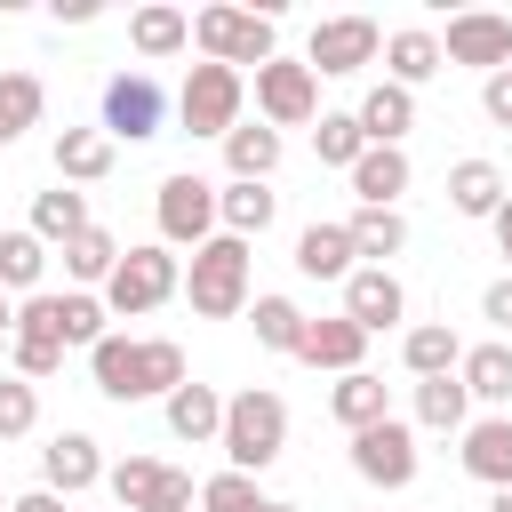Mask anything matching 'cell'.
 Masks as SVG:
<instances>
[{
	"label": "cell",
	"mask_w": 512,
	"mask_h": 512,
	"mask_svg": "<svg viewBox=\"0 0 512 512\" xmlns=\"http://www.w3.org/2000/svg\"><path fill=\"white\" fill-rule=\"evenodd\" d=\"M440 56H448V64H472V72H504V64H512V16H496V8L448 16Z\"/></svg>",
	"instance_id": "obj_13"
},
{
	"label": "cell",
	"mask_w": 512,
	"mask_h": 512,
	"mask_svg": "<svg viewBox=\"0 0 512 512\" xmlns=\"http://www.w3.org/2000/svg\"><path fill=\"white\" fill-rule=\"evenodd\" d=\"M8 360H16V376H24V384H40V376H56V368H64V344H48V336H8Z\"/></svg>",
	"instance_id": "obj_41"
},
{
	"label": "cell",
	"mask_w": 512,
	"mask_h": 512,
	"mask_svg": "<svg viewBox=\"0 0 512 512\" xmlns=\"http://www.w3.org/2000/svg\"><path fill=\"white\" fill-rule=\"evenodd\" d=\"M104 488H112L120 512H192V504H200L192 472H176V464H160V456H120V464L104 472Z\"/></svg>",
	"instance_id": "obj_8"
},
{
	"label": "cell",
	"mask_w": 512,
	"mask_h": 512,
	"mask_svg": "<svg viewBox=\"0 0 512 512\" xmlns=\"http://www.w3.org/2000/svg\"><path fill=\"white\" fill-rule=\"evenodd\" d=\"M416 184V168H408V152L400 144H368L360 152V168H352V192H360V208H400V192Z\"/></svg>",
	"instance_id": "obj_20"
},
{
	"label": "cell",
	"mask_w": 512,
	"mask_h": 512,
	"mask_svg": "<svg viewBox=\"0 0 512 512\" xmlns=\"http://www.w3.org/2000/svg\"><path fill=\"white\" fill-rule=\"evenodd\" d=\"M0 512H16V496H0Z\"/></svg>",
	"instance_id": "obj_48"
},
{
	"label": "cell",
	"mask_w": 512,
	"mask_h": 512,
	"mask_svg": "<svg viewBox=\"0 0 512 512\" xmlns=\"http://www.w3.org/2000/svg\"><path fill=\"white\" fill-rule=\"evenodd\" d=\"M496 256H504V272H512V200L496 208Z\"/></svg>",
	"instance_id": "obj_45"
},
{
	"label": "cell",
	"mask_w": 512,
	"mask_h": 512,
	"mask_svg": "<svg viewBox=\"0 0 512 512\" xmlns=\"http://www.w3.org/2000/svg\"><path fill=\"white\" fill-rule=\"evenodd\" d=\"M40 272H48V240L24 224V232H0V288L8 296H40Z\"/></svg>",
	"instance_id": "obj_33"
},
{
	"label": "cell",
	"mask_w": 512,
	"mask_h": 512,
	"mask_svg": "<svg viewBox=\"0 0 512 512\" xmlns=\"http://www.w3.org/2000/svg\"><path fill=\"white\" fill-rule=\"evenodd\" d=\"M160 408H168V432H176L184 448H208V440H224V392H216V384H192V376H184V384H176Z\"/></svg>",
	"instance_id": "obj_18"
},
{
	"label": "cell",
	"mask_w": 512,
	"mask_h": 512,
	"mask_svg": "<svg viewBox=\"0 0 512 512\" xmlns=\"http://www.w3.org/2000/svg\"><path fill=\"white\" fill-rule=\"evenodd\" d=\"M488 512H512V488H496V496H488Z\"/></svg>",
	"instance_id": "obj_47"
},
{
	"label": "cell",
	"mask_w": 512,
	"mask_h": 512,
	"mask_svg": "<svg viewBox=\"0 0 512 512\" xmlns=\"http://www.w3.org/2000/svg\"><path fill=\"white\" fill-rule=\"evenodd\" d=\"M112 464H104V448L88 440V432H56L48 448H40V488H56V496H80V488H96Z\"/></svg>",
	"instance_id": "obj_15"
},
{
	"label": "cell",
	"mask_w": 512,
	"mask_h": 512,
	"mask_svg": "<svg viewBox=\"0 0 512 512\" xmlns=\"http://www.w3.org/2000/svg\"><path fill=\"white\" fill-rule=\"evenodd\" d=\"M128 40H136V56H176V48H192V16L184 8H168V0H152V8H136L128 16Z\"/></svg>",
	"instance_id": "obj_29"
},
{
	"label": "cell",
	"mask_w": 512,
	"mask_h": 512,
	"mask_svg": "<svg viewBox=\"0 0 512 512\" xmlns=\"http://www.w3.org/2000/svg\"><path fill=\"white\" fill-rule=\"evenodd\" d=\"M184 296H192L200 320H232V312H248V240L216 232L208 248H192V264H184Z\"/></svg>",
	"instance_id": "obj_5"
},
{
	"label": "cell",
	"mask_w": 512,
	"mask_h": 512,
	"mask_svg": "<svg viewBox=\"0 0 512 512\" xmlns=\"http://www.w3.org/2000/svg\"><path fill=\"white\" fill-rule=\"evenodd\" d=\"M440 64H448V56H440V32H424V24L384 32V80H392V88H408V96H416Z\"/></svg>",
	"instance_id": "obj_19"
},
{
	"label": "cell",
	"mask_w": 512,
	"mask_h": 512,
	"mask_svg": "<svg viewBox=\"0 0 512 512\" xmlns=\"http://www.w3.org/2000/svg\"><path fill=\"white\" fill-rule=\"evenodd\" d=\"M200 512H272V496L248 472H216V480H200Z\"/></svg>",
	"instance_id": "obj_39"
},
{
	"label": "cell",
	"mask_w": 512,
	"mask_h": 512,
	"mask_svg": "<svg viewBox=\"0 0 512 512\" xmlns=\"http://www.w3.org/2000/svg\"><path fill=\"white\" fill-rule=\"evenodd\" d=\"M464 424H472L464 376H424L416 384V432H464Z\"/></svg>",
	"instance_id": "obj_31"
},
{
	"label": "cell",
	"mask_w": 512,
	"mask_h": 512,
	"mask_svg": "<svg viewBox=\"0 0 512 512\" xmlns=\"http://www.w3.org/2000/svg\"><path fill=\"white\" fill-rule=\"evenodd\" d=\"M256 120H264V128H304V120H320V72L296 64V56L256 64Z\"/></svg>",
	"instance_id": "obj_9"
},
{
	"label": "cell",
	"mask_w": 512,
	"mask_h": 512,
	"mask_svg": "<svg viewBox=\"0 0 512 512\" xmlns=\"http://www.w3.org/2000/svg\"><path fill=\"white\" fill-rule=\"evenodd\" d=\"M416 424H400V416H384V424H368V432H352V472L368 480V488H408L416 480Z\"/></svg>",
	"instance_id": "obj_12"
},
{
	"label": "cell",
	"mask_w": 512,
	"mask_h": 512,
	"mask_svg": "<svg viewBox=\"0 0 512 512\" xmlns=\"http://www.w3.org/2000/svg\"><path fill=\"white\" fill-rule=\"evenodd\" d=\"M40 424V392L24 376H0V440H24Z\"/></svg>",
	"instance_id": "obj_40"
},
{
	"label": "cell",
	"mask_w": 512,
	"mask_h": 512,
	"mask_svg": "<svg viewBox=\"0 0 512 512\" xmlns=\"http://www.w3.org/2000/svg\"><path fill=\"white\" fill-rule=\"evenodd\" d=\"M480 320H488V328H504V336H512V272H504V280H488V288H480Z\"/></svg>",
	"instance_id": "obj_43"
},
{
	"label": "cell",
	"mask_w": 512,
	"mask_h": 512,
	"mask_svg": "<svg viewBox=\"0 0 512 512\" xmlns=\"http://www.w3.org/2000/svg\"><path fill=\"white\" fill-rule=\"evenodd\" d=\"M192 40H200L208 64H232V72L280 56V24H272V8H232V0L200 8V16H192Z\"/></svg>",
	"instance_id": "obj_3"
},
{
	"label": "cell",
	"mask_w": 512,
	"mask_h": 512,
	"mask_svg": "<svg viewBox=\"0 0 512 512\" xmlns=\"http://www.w3.org/2000/svg\"><path fill=\"white\" fill-rule=\"evenodd\" d=\"M96 216H88V192H72V184H56V192H40L32 200V232L48 240V248H64V240H80Z\"/></svg>",
	"instance_id": "obj_32"
},
{
	"label": "cell",
	"mask_w": 512,
	"mask_h": 512,
	"mask_svg": "<svg viewBox=\"0 0 512 512\" xmlns=\"http://www.w3.org/2000/svg\"><path fill=\"white\" fill-rule=\"evenodd\" d=\"M0 336H16V296L0 288Z\"/></svg>",
	"instance_id": "obj_46"
},
{
	"label": "cell",
	"mask_w": 512,
	"mask_h": 512,
	"mask_svg": "<svg viewBox=\"0 0 512 512\" xmlns=\"http://www.w3.org/2000/svg\"><path fill=\"white\" fill-rule=\"evenodd\" d=\"M16 512H64V496H56V488H24V496H16Z\"/></svg>",
	"instance_id": "obj_44"
},
{
	"label": "cell",
	"mask_w": 512,
	"mask_h": 512,
	"mask_svg": "<svg viewBox=\"0 0 512 512\" xmlns=\"http://www.w3.org/2000/svg\"><path fill=\"white\" fill-rule=\"evenodd\" d=\"M120 256H128V248H120L104 224H88L80 240H64V272H72L80 288H96V296H104V280H112V264H120Z\"/></svg>",
	"instance_id": "obj_35"
},
{
	"label": "cell",
	"mask_w": 512,
	"mask_h": 512,
	"mask_svg": "<svg viewBox=\"0 0 512 512\" xmlns=\"http://www.w3.org/2000/svg\"><path fill=\"white\" fill-rule=\"evenodd\" d=\"M40 112H48L40 72H0V144H16L24 128H40Z\"/></svg>",
	"instance_id": "obj_37"
},
{
	"label": "cell",
	"mask_w": 512,
	"mask_h": 512,
	"mask_svg": "<svg viewBox=\"0 0 512 512\" xmlns=\"http://www.w3.org/2000/svg\"><path fill=\"white\" fill-rule=\"evenodd\" d=\"M248 320H256V344H264V352H288V360H296V344H304V328H312L296 296H256Z\"/></svg>",
	"instance_id": "obj_36"
},
{
	"label": "cell",
	"mask_w": 512,
	"mask_h": 512,
	"mask_svg": "<svg viewBox=\"0 0 512 512\" xmlns=\"http://www.w3.org/2000/svg\"><path fill=\"white\" fill-rule=\"evenodd\" d=\"M296 272H304V280H352V272H360L352 232H344V224H304V232H296Z\"/></svg>",
	"instance_id": "obj_21"
},
{
	"label": "cell",
	"mask_w": 512,
	"mask_h": 512,
	"mask_svg": "<svg viewBox=\"0 0 512 512\" xmlns=\"http://www.w3.org/2000/svg\"><path fill=\"white\" fill-rule=\"evenodd\" d=\"M88 376H96V392L104 400H168L176 384H184V344H168V336H104L96 352H88Z\"/></svg>",
	"instance_id": "obj_1"
},
{
	"label": "cell",
	"mask_w": 512,
	"mask_h": 512,
	"mask_svg": "<svg viewBox=\"0 0 512 512\" xmlns=\"http://www.w3.org/2000/svg\"><path fill=\"white\" fill-rule=\"evenodd\" d=\"M112 176V136L104 128H56V184H104Z\"/></svg>",
	"instance_id": "obj_24"
},
{
	"label": "cell",
	"mask_w": 512,
	"mask_h": 512,
	"mask_svg": "<svg viewBox=\"0 0 512 512\" xmlns=\"http://www.w3.org/2000/svg\"><path fill=\"white\" fill-rule=\"evenodd\" d=\"M504 200H512V192H504V168H496V160H456V168H448V208H456V216H488V224H496Z\"/></svg>",
	"instance_id": "obj_25"
},
{
	"label": "cell",
	"mask_w": 512,
	"mask_h": 512,
	"mask_svg": "<svg viewBox=\"0 0 512 512\" xmlns=\"http://www.w3.org/2000/svg\"><path fill=\"white\" fill-rule=\"evenodd\" d=\"M456 376H464V392H472V400L504 408V400H512V344H504V336L464 344V368H456Z\"/></svg>",
	"instance_id": "obj_28"
},
{
	"label": "cell",
	"mask_w": 512,
	"mask_h": 512,
	"mask_svg": "<svg viewBox=\"0 0 512 512\" xmlns=\"http://www.w3.org/2000/svg\"><path fill=\"white\" fill-rule=\"evenodd\" d=\"M240 104H248V72H232V64H192L184 72V88H176V120L192 128V136H232L240 128Z\"/></svg>",
	"instance_id": "obj_6"
},
{
	"label": "cell",
	"mask_w": 512,
	"mask_h": 512,
	"mask_svg": "<svg viewBox=\"0 0 512 512\" xmlns=\"http://www.w3.org/2000/svg\"><path fill=\"white\" fill-rule=\"evenodd\" d=\"M224 472H264V464H280V448H288V400L280 392H264V384H248V392H232L224 400Z\"/></svg>",
	"instance_id": "obj_2"
},
{
	"label": "cell",
	"mask_w": 512,
	"mask_h": 512,
	"mask_svg": "<svg viewBox=\"0 0 512 512\" xmlns=\"http://www.w3.org/2000/svg\"><path fill=\"white\" fill-rule=\"evenodd\" d=\"M160 120H168V88L152 72H112L104 80V136L112 144H144V136H160Z\"/></svg>",
	"instance_id": "obj_10"
},
{
	"label": "cell",
	"mask_w": 512,
	"mask_h": 512,
	"mask_svg": "<svg viewBox=\"0 0 512 512\" xmlns=\"http://www.w3.org/2000/svg\"><path fill=\"white\" fill-rule=\"evenodd\" d=\"M400 360H408L416 384H424V376H456V368H464V336H456L448 320H416V328L400 336Z\"/></svg>",
	"instance_id": "obj_23"
},
{
	"label": "cell",
	"mask_w": 512,
	"mask_h": 512,
	"mask_svg": "<svg viewBox=\"0 0 512 512\" xmlns=\"http://www.w3.org/2000/svg\"><path fill=\"white\" fill-rule=\"evenodd\" d=\"M344 232H352V248H360L368 264H384V256L408 248V216H400V208H352Z\"/></svg>",
	"instance_id": "obj_34"
},
{
	"label": "cell",
	"mask_w": 512,
	"mask_h": 512,
	"mask_svg": "<svg viewBox=\"0 0 512 512\" xmlns=\"http://www.w3.org/2000/svg\"><path fill=\"white\" fill-rule=\"evenodd\" d=\"M312 152H320V168H360V152H368V136H360V112H320V128H312Z\"/></svg>",
	"instance_id": "obj_38"
},
{
	"label": "cell",
	"mask_w": 512,
	"mask_h": 512,
	"mask_svg": "<svg viewBox=\"0 0 512 512\" xmlns=\"http://www.w3.org/2000/svg\"><path fill=\"white\" fill-rule=\"evenodd\" d=\"M456 464H464L488 496H496V488H512V416H480V424H464Z\"/></svg>",
	"instance_id": "obj_17"
},
{
	"label": "cell",
	"mask_w": 512,
	"mask_h": 512,
	"mask_svg": "<svg viewBox=\"0 0 512 512\" xmlns=\"http://www.w3.org/2000/svg\"><path fill=\"white\" fill-rule=\"evenodd\" d=\"M376 56H384L376 16H328V24H312V48H304V64H312L320 80H352V72L376 64Z\"/></svg>",
	"instance_id": "obj_11"
},
{
	"label": "cell",
	"mask_w": 512,
	"mask_h": 512,
	"mask_svg": "<svg viewBox=\"0 0 512 512\" xmlns=\"http://www.w3.org/2000/svg\"><path fill=\"white\" fill-rule=\"evenodd\" d=\"M344 320H352V328H368V336L408 320V288L392 280V264H360V272L344 280Z\"/></svg>",
	"instance_id": "obj_14"
},
{
	"label": "cell",
	"mask_w": 512,
	"mask_h": 512,
	"mask_svg": "<svg viewBox=\"0 0 512 512\" xmlns=\"http://www.w3.org/2000/svg\"><path fill=\"white\" fill-rule=\"evenodd\" d=\"M296 360H304V368H328V376H360V360H368V328H352L344 312H328V320L304 328Z\"/></svg>",
	"instance_id": "obj_16"
},
{
	"label": "cell",
	"mask_w": 512,
	"mask_h": 512,
	"mask_svg": "<svg viewBox=\"0 0 512 512\" xmlns=\"http://www.w3.org/2000/svg\"><path fill=\"white\" fill-rule=\"evenodd\" d=\"M328 416L344 424V432H368V424H384L392 416V392H384V376H336V392H328Z\"/></svg>",
	"instance_id": "obj_27"
},
{
	"label": "cell",
	"mask_w": 512,
	"mask_h": 512,
	"mask_svg": "<svg viewBox=\"0 0 512 512\" xmlns=\"http://www.w3.org/2000/svg\"><path fill=\"white\" fill-rule=\"evenodd\" d=\"M272 216H280L272 184H216V232H232V240H264Z\"/></svg>",
	"instance_id": "obj_22"
},
{
	"label": "cell",
	"mask_w": 512,
	"mask_h": 512,
	"mask_svg": "<svg viewBox=\"0 0 512 512\" xmlns=\"http://www.w3.org/2000/svg\"><path fill=\"white\" fill-rule=\"evenodd\" d=\"M480 112H488V120H496V128H512V64H504V72H488V80H480Z\"/></svg>",
	"instance_id": "obj_42"
},
{
	"label": "cell",
	"mask_w": 512,
	"mask_h": 512,
	"mask_svg": "<svg viewBox=\"0 0 512 512\" xmlns=\"http://www.w3.org/2000/svg\"><path fill=\"white\" fill-rule=\"evenodd\" d=\"M224 168H232V184H272V168H280V128H264V120L248 128V120H240V128L224 136Z\"/></svg>",
	"instance_id": "obj_26"
},
{
	"label": "cell",
	"mask_w": 512,
	"mask_h": 512,
	"mask_svg": "<svg viewBox=\"0 0 512 512\" xmlns=\"http://www.w3.org/2000/svg\"><path fill=\"white\" fill-rule=\"evenodd\" d=\"M168 296H184V264H176V248H128L120 264H112V280H104V312L112 320H144V312H160Z\"/></svg>",
	"instance_id": "obj_4"
},
{
	"label": "cell",
	"mask_w": 512,
	"mask_h": 512,
	"mask_svg": "<svg viewBox=\"0 0 512 512\" xmlns=\"http://www.w3.org/2000/svg\"><path fill=\"white\" fill-rule=\"evenodd\" d=\"M408 128H416V96L392 88V80H376V88L360 96V136H368V144H400Z\"/></svg>",
	"instance_id": "obj_30"
},
{
	"label": "cell",
	"mask_w": 512,
	"mask_h": 512,
	"mask_svg": "<svg viewBox=\"0 0 512 512\" xmlns=\"http://www.w3.org/2000/svg\"><path fill=\"white\" fill-rule=\"evenodd\" d=\"M152 216H160V248H208L216 240V184L176 168V176H160Z\"/></svg>",
	"instance_id": "obj_7"
},
{
	"label": "cell",
	"mask_w": 512,
	"mask_h": 512,
	"mask_svg": "<svg viewBox=\"0 0 512 512\" xmlns=\"http://www.w3.org/2000/svg\"><path fill=\"white\" fill-rule=\"evenodd\" d=\"M272 512H296V504H272Z\"/></svg>",
	"instance_id": "obj_49"
}]
</instances>
